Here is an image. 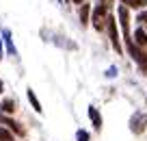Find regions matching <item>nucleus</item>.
<instances>
[{
    "label": "nucleus",
    "instance_id": "obj_16",
    "mask_svg": "<svg viewBox=\"0 0 147 141\" xmlns=\"http://www.w3.org/2000/svg\"><path fill=\"white\" fill-rule=\"evenodd\" d=\"M106 76H108V78H115V76H117V67H108Z\"/></svg>",
    "mask_w": 147,
    "mask_h": 141
},
{
    "label": "nucleus",
    "instance_id": "obj_19",
    "mask_svg": "<svg viewBox=\"0 0 147 141\" xmlns=\"http://www.w3.org/2000/svg\"><path fill=\"white\" fill-rule=\"evenodd\" d=\"M2 91H5V82L0 80V93H2Z\"/></svg>",
    "mask_w": 147,
    "mask_h": 141
},
{
    "label": "nucleus",
    "instance_id": "obj_1",
    "mask_svg": "<svg viewBox=\"0 0 147 141\" xmlns=\"http://www.w3.org/2000/svg\"><path fill=\"white\" fill-rule=\"evenodd\" d=\"M125 46H128V52H130V57H132V61L138 65L141 74H143V76H147V52H143L132 39H125Z\"/></svg>",
    "mask_w": 147,
    "mask_h": 141
},
{
    "label": "nucleus",
    "instance_id": "obj_20",
    "mask_svg": "<svg viewBox=\"0 0 147 141\" xmlns=\"http://www.w3.org/2000/svg\"><path fill=\"white\" fill-rule=\"evenodd\" d=\"M0 59H2V39H0Z\"/></svg>",
    "mask_w": 147,
    "mask_h": 141
},
{
    "label": "nucleus",
    "instance_id": "obj_3",
    "mask_svg": "<svg viewBox=\"0 0 147 141\" xmlns=\"http://www.w3.org/2000/svg\"><path fill=\"white\" fill-rule=\"evenodd\" d=\"M145 128H147V115L145 113H134L132 119H130V130L134 135H141Z\"/></svg>",
    "mask_w": 147,
    "mask_h": 141
},
{
    "label": "nucleus",
    "instance_id": "obj_9",
    "mask_svg": "<svg viewBox=\"0 0 147 141\" xmlns=\"http://www.w3.org/2000/svg\"><path fill=\"white\" fill-rule=\"evenodd\" d=\"M134 44H136L138 48H145V46H147V33H145V28H136V31H134Z\"/></svg>",
    "mask_w": 147,
    "mask_h": 141
},
{
    "label": "nucleus",
    "instance_id": "obj_11",
    "mask_svg": "<svg viewBox=\"0 0 147 141\" xmlns=\"http://www.w3.org/2000/svg\"><path fill=\"white\" fill-rule=\"evenodd\" d=\"M123 7H130V9H145L147 0H121Z\"/></svg>",
    "mask_w": 147,
    "mask_h": 141
},
{
    "label": "nucleus",
    "instance_id": "obj_15",
    "mask_svg": "<svg viewBox=\"0 0 147 141\" xmlns=\"http://www.w3.org/2000/svg\"><path fill=\"white\" fill-rule=\"evenodd\" d=\"M136 20H138V22H141V24H147V9H145V11H141Z\"/></svg>",
    "mask_w": 147,
    "mask_h": 141
},
{
    "label": "nucleus",
    "instance_id": "obj_14",
    "mask_svg": "<svg viewBox=\"0 0 147 141\" xmlns=\"http://www.w3.org/2000/svg\"><path fill=\"white\" fill-rule=\"evenodd\" d=\"M89 139H91V135H89L87 130H82V128L76 130V141H89Z\"/></svg>",
    "mask_w": 147,
    "mask_h": 141
},
{
    "label": "nucleus",
    "instance_id": "obj_18",
    "mask_svg": "<svg viewBox=\"0 0 147 141\" xmlns=\"http://www.w3.org/2000/svg\"><path fill=\"white\" fill-rule=\"evenodd\" d=\"M74 5H84V2H87V0H71Z\"/></svg>",
    "mask_w": 147,
    "mask_h": 141
},
{
    "label": "nucleus",
    "instance_id": "obj_5",
    "mask_svg": "<svg viewBox=\"0 0 147 141\" xmlns=\"http://www.w3.org/2000/svg\"><path fill=\"white\" fill-rule=\"evenodd\" d=\"M117 15H119V22H121V28H123V37L130 39V13H128V7L121 5L117 9Z\"/></svg>",
    "mask_w": 147,
    "mask_h": 141
},
{
    "label": "nucleus",
    "instance_id": "obj_6",
    "mask_svg": "<svg viewBox=\"0 0 147 141\" xmlns=\"http://www.w3.org/2000/svg\"><path fill=\"white\" fill-rule=\"evenodd\" d=\"M89 119H91L93 128L100 132V130H102V124H104V119H102V113L95 109V106H89Z\"/></svg>",
    "mask_w": 147,
    "mask_h": 141
},
{
    "label": "nucleus",
    "instance_id": "obj_2",
    "mask_svg": "<svg viewBox=\"0 0 147 141\" xmlns=\"http://www.w3.org/2000/svg\"><path fill=\"white\" fill-rule=\"evenodd\" d=\"M108 9H106L104 5H97L95 9H93V18H91V22H93V28L95 31H102V28L106 26V22H108Z\"/></svg>",
    "mask_w": 147,
    "mask_h": 141
},
{
    "label": "nucleus",
    "instance_id": "obj_7",
    "mask_svg": "<svg viewBox=\"0 0 147 141\" xmlns=\"http://www.w3.org/2000/svg\"><path fill=\"white\" fill-rule=\"evenodd\" d=\"M18 111V104H15L13 98H5V100L0 102V113L2 115H13Z\"/></svg>",
    "mask_w": 147,
    "mask_h": 141
},
{
    "label": "nucleus",
    "instance_id": "obj_13",
    "mask_svg": "<svg viewBox=\"0 0 147 141\" xmlns=\"http://www.w3.org/2000/svg\"><path fill=\"white\" fill-rule=\"evenodd\" d=\"M89 11H91V7L84 2L82 9H80V22H82V24H89Z\"/></svg>",
    "mask_w": 147,
    "mask_h": 141
},
{
    "label": "nucleus",
    "instance_id": "obj_10",
    "mask_svg": "<svg viewBox=\"0 0 147 141\" xmlns=\"http://www.w3.org/2000/svg\"><path fill=\"white\" fill-rule=\"evenodd\" d=\"M26 96H28V102L32 104V109H35L37 113H41L43 109H41V102H39V98L35 96V91H32V89H26Z\"/></svg>",
    "mask_w": 147,
    "mask_h": 141
},
{
    "label": "nucleus",
    "instance_id": "obj_12",
    "mask_svg": "<svg viewBox=\"0 0 147 141\" xmlns=\"http://www.w3.org/2000/svg\"><path fill=\"white\" fill-rule=\"evenodd\" d=\"M0 141H13V132L7 126H0Z\"/></svg>",
    "mask_w": 147,
    "mask_h": 141
},
{
    "label": "nucleus",
    "instance_id": "obj_8",
    "mask_svg": "<svg viewBox=\"0 0 147 141\" xmlns=\"http://www.w3.org/2000/svg\"><path fill=\"white\" fill-rule=\"evenodd\" d=\"M2 41H5V46H7V52H9L11 57H18V50H15V46H13V39H11V31H9V28H2Z\"/></svg>",
    "mask_w": 147,
    "mask_h": 141
},
{
    "label": "nucleus",
    "instance_id": "obj_4",
    "mask_svg": "<svg viewBox=\"0 0 147 141\" xmlns=\"http://www.w3.org/2000/svg\"><path fill=\"white\" fill-rule=\"evenodd\" d=\"M106 28H108V35H110V41H113V48L117 52H121V41H119V33H117V22L113 15H108V22H106Z\"/></svg>",
    "mask_w": 147,
    "mask_h": 141
},
{
    "label": "nucleus",
    "instance_id": "obj_17",
    "mask_svg": "<svg viewBox=\"0 0 147 141\" xmlns=\"http://www.w3.org/2000/svg\"><path fill=\"white\" fill-rule=\"evenodd\" d=\"M113 2H115V0H100V5H104L106 9H108V7H113Z\"/></svg>",
    "mask_w": 147,
    "mask_h": 141
}]
</instances>
